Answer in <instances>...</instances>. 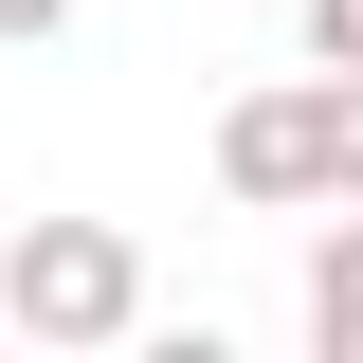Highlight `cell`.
<instances>
[{
	"mask_svg": "<svg viewBox=\"0 0 363 363\" xmlns=\"http://www.w3.org/2000/svg\"><path fill=\"white\" fill-rule=\"evenodd\" d=\"M0 345H55V363L145 345V255H128V218H18V236H0Z\"/></svg>",
	"mask_w": 363,
	"mask_h": 363,
	"instance_id": "cell-2",
	"label": "cell"
},
{
	"mask_svg": "<svg viewBox=\"0 0 363 363\" xmlns=\"http://www.w3.org/2000/svg\"><path fill=\"white\" fill-rule=\"evenodd\" d=\"M218 200H255V218H327V200H363V73H272L218 109Z\"/></svg>",
	"mask_w": 363,
	"mask_h": 363,
	"instance_id": "cell-1",
	"label": "cell"
},
{
	"mask_svg": "<svg viewBox=\"0 0 363 363\" xmlns=\"http://www.w3.org/2000/svg\"><path fill=\"white\" fill-rule=\"evenodd\" d=\"M0 37H18V55H37V37H73V0H0Z\"/></svg>",
	"mask_w": 363,
	"mask_h": 363,
	"instance_id": "cell-5",
	"label": "cell"
},
{
	"mask_svg": "<svg viewBox=\"0 0 363 363\" xmlns=\"http://www.w3.org/2000/svg\"><path fill=\"white\" fill-rule=\"evenodd\" d=\"M291 327H309L327 363H363V200H327V236H309V291H291Z\"/></svg>",
	"mask_w": 363,
	"mask_h": 363,
	"instance_id": "cell-3",
	"label": "cell"
},
{
	"mask_svg": "<svg viewBox=\"0 0 363 363\" xmlns=\"http://www.w3.org/2000/svg\"><path fill=\"white\" fill-rule=\"evenodd\" d=\"M291 55L309 73H363V0H291Z\"/></svg>",
	"mask_w": 363,
	"mask_h": 363,
	"instance_id": "cell-4",
	"label": "cell"
}]
</instances>
